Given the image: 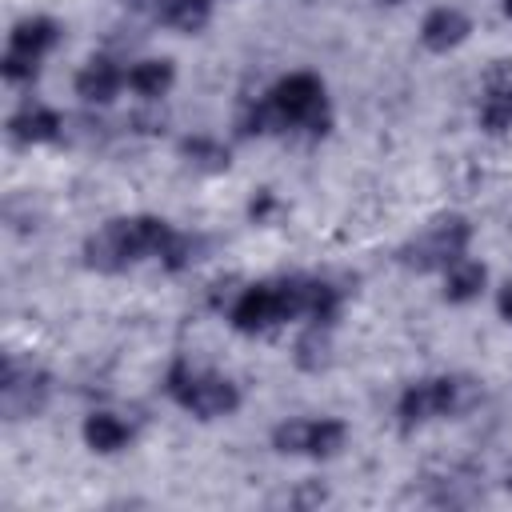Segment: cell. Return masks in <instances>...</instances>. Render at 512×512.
<instances>
[{"label": "cell", "mask_w": 512, "mask_h": 512, "mask_svg": "<svg viewBox=\"0 0 512 512\" xmlns=\"http://www.w3.org/2000/svg\"><path fill=\"white\" fill-rule=\"evenodd\" d=\"M172 224L160 216H120L108 220L100 232L84 240V264L96 272H124L148 256L160 260V252L172 240Z\"/></svg>", "instance_id": "obj_1"}, {"label": "cell", "mask_w": 512, "mask_h": 512, "mask_svg": "<svg viewBox=\"0 0 512 512\" xmlns=\"http://www.w3.org/2000/svg\"><path fill=\"white\" fill-rule=\"evenodd\" d=\"M324 132L328 128V104H324V84L312 72H292L284 76L248 116L244 132Z\"/></svg>", "instance_id": "obj_2"}, {"label": "cell", "mask_w": 512, "mask_h": 512, "mask_svg": "<svg viewBox=\"0 0 512 512\" xmlns=\"http://www.w3.org/2000/svg\"><path fill=\"white\" fill-rule=\"evenodd\" d=\"M484 388L472 376H432V380H416L400 392L396 416L404 428L428 424V420H444V416H464L480 404Z\"/></svg>", "instance_id": "obj_3"}, {"label": "cell", "mask_w": 512, "mask_h": 512, "mask_svg": "<svg viewBox=\"0 0 512 512\" xmlns=\"http://www.w3.org/2000/svg\"><path fill=\"white\" fill-rule=\"evenodd\" d=\"M168 396L200 416V420H220V416H232L240 408V388L228 380V376H216V372H200V368H188L184 360H176L168 368Z\"/></svg>", "instance_id": "obj_4"}, {"label": "cell", "mask_w": 512, "mask_h": 512, "mask_svg": "<svg viewBox=\"0 0 512 512\" xmlns=\"http://www.w3.org/2000/svg\"><path fill=\"white\" fill-rule=\"evenodd\" d=\"M468 244H472L468 220L464 216H440L400 248V264H408L416 272H444L448 264L468 256Z\"/></svg>", "instance_id": "obj_5"}, {"label": "cell", "mask_w": 512, "mask_h": 512, "mask_svg": "<svg viewBox=\"0 0 512 512\" xmlns=\"http://www.w3.org/2000/svg\"><path fill=\"white\" fill-rule=\"evenodd\" d=\"M348 440V428L332 416H296L272 428V448L288 456H336Z\"/></svg>", "instance_id": "obj_6"}, {"label": "cell", "mask_w": 512, "mask_h": 512, "mask_svg": "<svg viewBox=\"0 0 512 512\" xmlns=\"http://www.w3.org/2000/svg\"><path fill=\"white\" fill-rule=\"evenodd\" d=\"M48 400V376L16 356L4 360V380H0V408L8 420H28L44 408Z\"/></svg>", "instance_id": "obj_7"}, {"label": "cell", "mask_w": 512, "mask_h": 512, "mask_svg": "<svg viewBox=\"0 0 512 512\" xmlns=\"http://www.w3.org/2000/svg\"><path fill=\"white\" fill-rule=\"evenodd\" d=\"M228 316H232V328H240V332H268V328L284 324L288 320V304H284L280 280L276 284H252V288H244L236 296V304H232Z\"/></svg>", "instance_id": "obj_8"}, {"label": "cell", "mask_w": 512, "mask_h": 512, "mask_svg": "<svg viewBox=\"0 0 512 512\" xmlns=\"http://www.w3.org/2000/svg\"><path fill=\"white\" fill-rule=\"evenodd\" d=\"M480 128L484 132H508L512 128V64L496 60L484 80V100H480Z\"/></svg>", "instance_id": "obj_9"}, {"label": "cell", "mask_w": 512, "mask_h": 512, "mask_svg": "<svg viewBox=\"0 0 512 512\" xmlns=\"http://www.w3.org/2000/svg\"><path fill=\"white\" fill-rule=\"evenodd\" d=\"M124 84H128L124 72H120L108 56H92V60H84L80 72H76V96L88 100V104H108Z\"/></svg>", "instance_id": "obj_10"}, {"label": "cell", "mask_w": 512, "mask_h": 512, "mask_svg": "<svg viewBox=\"0 0 512 512\" xmlns=\"http://www.w3.org/2000/svg\"><path fill=\"white\" fill-rule=\"evenodd\" d=\"M468 32H472V20L460 12V8H432L428 16H424V24H420V40H424V48H432V52H448V48H456V44H464L468 40Z\"/></svg>", "instance_id": "obj_11"}, {"label": "cell", "mask_w": 512, "mask_h": 512, "mask_svg": "<svg viewBox=\"0 0 512 512\" xmlns=\"http://www.w3.org/2000/svg\"><path fill=\"white\" fill-rule=\"evenodd\" d=\"M60 128H64V120H60V112L48 108V104H24V108L8 120V136H12L16 144H48V140L60 136Z\"/></svg>", "instance_id": "obj_12"}, {"label": "cell", "mask_w": 512, "mask_h": 512, "mask_svg": "<svg viewBox=\"0 0 512 512\" xmlns=\"http://www.w3.org/2000/svg\"><path fill=\"white\" fill-rule=\"evenodd\" d=\"M56 40H60V24H56V20H48V16H24V20L12 28L8 48H12V52H24V56H32V60H44V52H52Z\"/></svg>", "instance_id": "obj_13"}, {"label": "cell", "mask_w": 512, "mask_h": 512, "mask_svg": "<svg viewBox=\"0 0 512 512\" xmlns=\"http://www.w3.org/2000/svg\"><path fill=\"white\" fill-rule=\"evenodd\" d=\"M484 284H488V268L472 256H460L456 264L444 268V300H452V304L476 300L484 292Z\"/></svg>", "instance_id": "obj_14"}, {"label": "cell", "mask_w": 512, "mask_h": 512, "mask_svg": "<svg viewBox=\"0 0 512 512\" xmlns=\"http://www.w3.org/2000/svg\"><path fill=\"white\" fill-rule=\"evenodd\" d=\"M84 444L92 452H104L108 456V452H120V448L132 444V428L120 416H112V412H92L84 420Z\"/></svg>", "instance_id": "obj_15"}, {"label": "cell", "mask_w": 512, "mask_h": 512, "mask_svg": "<svg viewBox=\"0 0 512 512\" xmlns=\"http://www.w3.org/2000/svg\"><path fill=\"white\" fill-rule=\"evenodd\" d=\"M124 80H128V88L136 92V96H144V100H160L168 88H172V64L168 60H140V64H132L128 72H124Z\"/></svg>", "instance_id": "obj_16"}, {"label": "cell", "mask_w": 512, "mask_h": 512, "mask_svg": "<svg viewBox=\"0 0 512 512\" xmlns=\"http://www.w3.org/2000/svg\"><path fill=\"white\" fill-rule=\"evenodd\" d=\"M156 16L160 24L176 32H200L212 16V4L208 0H156Z\"/></svg>", "instance_id": "obj_17"}, {"label": "cell", "mask_w": 512, "mask_h": 512, "mask_svg": "<svg viewBox=\"0 0 512 512\" xmlns=\"http://www.w3.org/2000/svg\"><path fill=\"white\" fill-rule=\"evenodd\" d=\"M180 152L188 156V164H196V168H204V172H224V168H228V148L216 144L212 136H188V140L180 144Z\"/></svg>", "instance_id": "obj_18"}, {"label": "cell", "mask_w": 512, "mask_h": 512, "mask_svg": "<svg viewBox=\"0 0 512 512\" xmlns=\"http://www.w3.org/2000/svg\"><path fill=\"white\" fill-rule=\"evenodd\" d=\"M324 324H312L304 336H300V344H296V364L300 368H324V360H328V336L320 332Z\"/></svg>", "instance_id": "obj_19"}, {"label": "cell", "mask_w": 512, "mask_h": 512, "mask_svg": "<svg viewBox=\"0 0 512 512\" xmlns=\"http://www.w3.org/2000/svg\"><path fill=\"white\" fill-rule=\"evenodd\" d=\"M36 68H40V60H32V56H24V52H12V48H8L4 60H0V72H4L8 84H24V80H32Z\"/></svg>", "instance_id": "obj_20"}, {"label": "cell", "mask_w": 512, "mask_h": 512, "mask_svg": "<svg viewBox=\"0 0 512 512\" xmlns=\"http://www.w3.org/2000/svg\"><path fill=\"white\" fill-rule=\"evenodd\" d=\"M276 208H280V204H276V196L264 188V192H256V196H252V204H248V216H252L256 224H264V220H268Z\"/></svg>", "instance_id": "obj_21"}, {"label": "cell", "mask_w": 512, "mask_h": 512, "mask_svg": "<svg viewBox=\"0 0 512 512\" xmlns=\"http://www.w3.org/2000/svg\"><path fill=\"white\" fill-rule=\"evenodd\" d=\"M496 308H500V316L512 324V284H504V288H500V300H496Z\"/></svg>", "instance_id": "obj_22"}, {"label": "cell", "mask_w": 512, "mask_h": 512, "mask_svg": "<svg viewBox=\"0 0 512 512\" xmlns=\"http://www.w3.org/2000/svg\"><path fill=\"white\" fill-rule=\"evenodd\" d=\"M504 12H508V16H512V0H504Z\"/></svg>", "instance_id": "obj_23"}, {"label": "cell", "mask_w": 512, "mask_h": 512, "mask_svg": "<svg viewBox=\"0 0 512 512\" xmlns=\"http://www.w3.org/2000/svg\"><path fill=\"white\" fill-rule=\"evenodd\" d=\"M384 4H400V0H384Z\"/></svg>", "instance_id": "obj_24"}]
</instances>
